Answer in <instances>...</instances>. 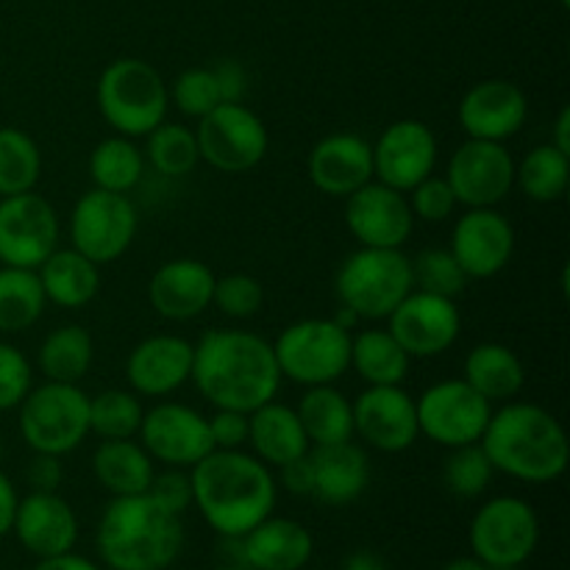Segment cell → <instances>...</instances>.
Here are the masks:
<instances>
[{
    "label": "cell",
    "instance_id": "7402d4cb",
    "mask_svg": "<svg viewBox=\"0 0 570 570\" xmlns=\"http://www.w3.org/2000/svg\"><path fill=\"white\" fill-rule=\"evenodd\" d=\"M195 345L178 334H154L134 345L126 360V379L137 395L165 399L193 376Z\"/></svg>",
    "mask_w": 570,
    "mask_h": 570
},
{
    "label": "cell",
    "instance_id": "6125c7cd",
    "mask_svg": "<svg viewBox=\"0 0 570 570\" xmlns=\"http://www.w3.org/2000/svg\"><path fill=\"white\" fill-rule=\"evenodd\" d=\"M562 6H566V9H568V6H570V0H562Z\"/></svg>",
    "mask_w": 570,
    "mask_h": 570
},
{
    "label": "cell",
    "instance_id": "7a4b0ae2",
    "mask_svg": "<svg viewBox=\"0 0 570 570\" xmlns=\"http://www.w3.org/2000/svg\"><path fill=\"white\" fill-rule=\"evenodd\" d=\"M189 482L193 504L220 538H243L276 507L278 484L271 468L243 449L209 451L189 468Z\"/></svg>",
    "mask_w": 570,
    "mask_h": 570
},
{
    "label": "cell",
    "instance_id": "11a10c76",
    "mask_svg": "<svg viewBox=\"0 0 570 570\" xmlns=\"http://www.w3.org/2000/svg\"><path fill=\"white\" fill-rule=\"evenodd\" d=\"M340 570H387V566H384V560L376 554V551L362 549V551H354L351 557H345L343 568Z\"/></svg>",
    "mask_w": 570,
    "mask_h": 570
},
{
    "label": "cell",
    "instance_id": "7dc6e473",
    "mask_svg": "<svg viewBox=\"0 0 570 570\" xmlns=\"http://www.w3.org/2000/svg\"><path fill=\"white\" fill-rule=\"evenodd\" d=\"M148 495L170 510L173 515H184L193 507V482H189V471L184 468H165L161 473H154Z\"/></svg>",
    "mask_w": 570,
    "mask_h": 570
},
{
    "label": "cell",
    "instance_id": "cb8c5ba5",
    "mask_svg": "<svg viewBox=\"0 0 570 570\" xmlns=\"http://www.w3.org/2000/svg\"><path fill=\"white\" fill-rule=\"evenodd\" d=\"M11 532L17 534L22 549L45 560V557L72 551L78 540V518L59 493L31 490L17 504Z\"/></svg>",
    "mask_w": 570,
    "mask_h": 570
},
{
    "label": "cell",
    "instance_id": "4dcf8cb0",
    "mask_svg": "<svg viewBox=\"0 0 570 570\" xmlns=\"http://www.w3.org/2000/svg\"><path fill=\"white\" fill-rule=\"evenodd\" d=\"M156 462L137 440H100L92 454V473L111 495L148 493Z\"/></svg>",
    "mask_w": 570,
    "mask_h": 570
},
{
    "label": "cell",
    "instance_id": "9a60e30c",
    "mask_svg": "<svg viewBox=\"0 0 570 570\" xmlns=\"http://www.w3.org/2000/svg\"><path fill=\"white\" fill-rule=\"evenodd\" d=\"M137 438L150 460L161 462L165 468H184V471L198 465L209 451H215L206 415L176 401H161L150 406L142 415Z\"/></svg>",
    "mask_w": 570,
    "mask_h": 570
},
{
    "label": "cell",
    "instance_id": "681fc988",
    "mask_svg": "<svg viewBox=\"0 0 570 570\" xmlns=\"http://www.w3.org/2000/svg\"><path fill=\"white\" fill-rule=\"evenodd\" d=\"M217 81V92H220L223 104H243L245 92H248V72L239 61L223 59L212 67Z\"/></svg>",
    "mask_w": 570,
    "mask_h": 570
},
{
    "label": "cell",
    "instance_id": "ac0fdd59",
    "mask_svg": "<svg viewBox=\"0 0 570 570\" xmlns=\"http://www.w3.org/2000/svg\"><path fill=\"white\" fill-rule=\"evenodd\" d=\"M345 226L362 248H404L415 215L406 193L373 178L345 198Z\"/></svg>",
    "mask_w": 570,
    "mask_h": 570
},
{
    "label": "cell",
    "instance_id": "5bb4252c",
    "mask_svg": "<svg viewBox=\"0 0 570 570\" xmlns=\"http://www.w3.org/2000/svg\"><path fill=\"white\" fill-rule=\"evenodd\" d=\"M445 181L465 209H495L515 187V159L504 142L468 139L451 154Z\"/></svg>",
    "mask_w": 570,
    "mask_h": 570
},
{
    "label": "cell",
    "instance_id": "ffe728a7",
    "mask_svg": "<svg viewBox=\"0 0 570 570\" xmlns=\"http://www.w3.org/2000/svg\"><path fill=\"white\" fill-rule=\"evenodd\" d=\"M449 250L468 278H493L515 254V228L499 209H468L454 223Z\"/></svg>",
    "mask_w": 570,
    "mask_h": 570
},
{
    "label": "cell",
    "instance_id": "9c48e42d",
    "mask_svg": "<svg viewBox=\"0 0 570 570\" xmlns=\"http://www.w3.org/2000/svg\"><path fill=\"white\" fill-rule=\"evenodd\" d=\"M468 540L473 557L488 568H521L538 549V512L518 495L490 499L473 515Z\"/></svg>",
    "mask_w": 570,
    "mask_h": 570
},
{
    "label": "cell",
    "instance_id": "c3c4849f",
    "mask_svg": "<svg viewBox=\"0 0 570 570\" xmlns=\"http://www.w3.org/2000/svg\"><path fill=\"white\" fill-rule=\"evenodd\" d=\"M209 423L212 445L220 451H237L248 445V415L237 410H215V415L206 417Z\"/></svg>",
    "mask_w": 570,
    "mask_h": 570
},
{
    "label": "cell",
    "instance_id": "b9f144b4",
    "mask_svg": "<svg viewBox=\"0 0 570 570\" xmlns=\"http://www.w3.org/2000/svg\"><path fill=\"white\" fill-rule=\"evenodd\" d=\"M412 282H415V289L454 301L456 295L465 293L471 278L465 276L449 248H426L412 259Z\"/></svg>",
    "mask_w": 570,
    "mask_h": 570
},
{
    "label": "cell",
    "instance_id": "277c9868",
    "mask_svg": "<svg viewBox=\"0 0 570 570\" xmlns=\"http://www.w3.org/2000/svg\"><path fill=\"white\" fill-rule=\"evenodd\" d=\"M95 546L111 570H167L184 549L181 515L148 493L115 495L100 515Z\"/></svg>",
    "mask_w": 570,
    "mask_h": 570
},
{
    "label": "cell",
    "instance_id": "94428289",
    "mask_svg": "<svg viewBox=\"0 0 570 570\" xmlns=\"http://www.w3.org/2000/svg\"><path fill=\"white\" fill-rule=\"evenodd\" d=\"M0 462H3V443H0Z\"/></svg>",
    "mask_w": 570,
    "mask_h": 570
},
{
    "label": "cell",
    "instance_id": "44dd1931",
    "mask_svg": "<svg viewBox=\"0 0 570 570\" xmlns=\"http://www.w3.org/2000/svg\"><path fill=\"white\" fill-rule=\"evenodd\" d=\"M456 117H460V126L468 134V139L507 142L527 122V92L507 78H488V81L473 83L462 95Z\"/></svg>",
    "mask_w": 570,
    "mask_h": 570
},
{
    "label": "cell",
    "instance_id": "680465c9",
    "mask_svg": "<svg viewBox=\"0 0 570 570\" xmlns=\"http://www.w3.org/2000/svg\"><path fill=\"white\" fill-rule=\"evenodd\" d=\"M215 570H248V568H237V566H220V568H215Z\"/></svg>",
    "mask_w": 570,
    "mask_h": 570
},
{
    "label": "cell",
    "instance_id": "484cf974",
    "mask_svg": "<svg viewBox=\"0 0 570 570\" xmlns=\"http://www.w3.org/2000/svg\"><path fill=\"white\" fill-rule=\"evenodd\" d=\"M312 499L328 507L354 504L371 482V460L365 449L345 440L334 445L309 449Z\"/></svg>",
    "mask_w": 570,
    "mask_h": 570
},
{
    "label": "cell",
    "instance_id": "ee69618b",
    "mask_svg": "<svg viewBox=\"0 0 570 570\" xmlns=\"http://www.w3.org/2000/svg\"><path fill=\"white\" fill-rule=\"evenodd\" d=\"M265 304V289H262L259 278L248 276V273H228L215 282V295H212V306L223 312L234 321H248Z\"/></svg>",
    "mask_w": 570,
    "mask_h": 570
},
{
    "label": "cell",
    "instance_id": "d4e9b609",
    "mask_svg": "<svg viewBox=\"0 0 570 570\" xmlns=\"http://www.w3.org/2000/svg\"><path fill=\"white\" fill-rule=\"evenodd\" d=\"M309 178L321 193L348 198L373 181V145L360 134H328L312 148Z\"/></svg>",
    "mask_w": 570,
    "mask_h": 570
},
{
    "label": "cell",
    "instance_id": "91938a15",
    "mask_svg": "<svg viewBox=\"0 0 570 570\" xmlns=\"http://www.w3.org/2000/svg\"><path fill=\"white\" fill-rule=\"evenodd\" d=\"M490 570H521V568H490Z\"/></svg>",
    "mask_w": 570,
    "mask_h": 570
},
{
    "label": "cell",
    "instance_id": "e575fe53",
    "mask_svg": "<svg viewBox=\"0 0 570 570\" xmlns=\"http://www.w3.org/2000/svg\"><path fill=\"white\" fill-rule=\"evenodd\" d=\"M48 298L37 271L0 267V332L20 334L42 317Z\"/></svg>",
    "mask_w": 570,
    "mask_h": 570
},
{
    "label": "cell",
    "instance_id": "7bdbcfd3",
    "mask_svg": "<svg viewBox=\"0 0 570 570\" xmlns=\"http://www.w3.org/2000/svg\"><path fill=\"white\" fill-rule=\"evenodd\" d=\"M170 98L173 104H176V109L181 111L184 117H193V120H200V117L209 115L217 104H223L212 67H189V70H184L181 76L173 81Z\"/></svg>",
    "mask_w": 570,
    "mask_h": 570
},
{
    "label": "cell",
    "instance_id": "4fadbf2b",
    "mask_svg": "<svg viewBox=\"0 0 570 570\" xmlns=\"http://www.w3.org/2000/svg\"><path fill=\"white\" fill-rule=\"evenodd\" d=\"M59 248V217L42 195L0 198V265L37 271Z\"/></svg>",
    "mask_w": 570,
    "mask_h": 570
},
{
    "label": "cell",
    "instance_id": "603a6c76",
    "mask_svg": "<svg viewBox=\"0 0 570 570\" xmlns=\"http://www.w3.org/2000/svg\"><path fill=\"white\" fill-rule=\"evenodd\" d=\"M215 273L200 259H173L156 267L148 284V301L165 321L184 323L200 317L212 306Z\"/></svg>",
    "mask_w": 570,
    "mask_h": 570
},
{
    "label": "cell",
    "instance_id": "bcb514c9",
    "mask_svg": "<svg viewBox=\"0 0 570 570\" xmlns=\"http://www.w3.org/2000/svg\"><path fill=\"white\" fill-rule=\"evenodd\" d=\"M33 387L28 356L9 343H0V412L17 410Z\"/></svg>",
    "mask_w": 570,
    "mask_h": 570
},
{
    "label": "cell",
    "instance_id": "816d5d0a",
    "mask_svg": "<svg viewBox=\"0 0 570 570\" xmlns=\"http://www.w3.org/2000/svg\"><path fill=\"white\" fill-rule=\"evenodd\" d=\"M282 471V488L289 490L293 495H312V462L309 454L298 456V460L287 462L278 468Z\"/></svg>",
    "mask_w": 570,
    "mask_h": 570
},
{
    "label": "cell",
    "instance_id": "f6af8a7d",
    "mask_svg": "<svg viewBox=\"0 0 570 570\" xmlns=\"http://www.w3.org/2000/svg\"><path fill=\"white\" fill-rule=\"evenodd\" d=\"M406 200H410L412 215L423 223L449 220L456 206H460L454 198V189L445 181V176H434V173L429 178H423L421 184H415L406 193Z\"/></svg>",
    "mask_w": 570,
    "mask_h": 570
},
{
    "label": "cell",
    "instance_id": "5b68a950",
    "mask_svg": "<svg viewBox=\"0 0 570 570\" xmlns=\"http://www.w3.org/2000/svg\"><path fill=\"white\" fill-rule=\"evenodd\" d=\"M100 117L120 137H148L159 122L167 120L170 89L154 65L142 59H115L98 78Z\"/></svg>",
    "mask_w": 570,
    "mask_h": 570
},
{
    "label": "cell",
    "instance_id": "6da1fadb",
    "mask_svg": "<svg viewBox=\"0 0 570 570\" xmlns=\"http://www.w3.org/2000/svg\"><path fill=\"white\" fill-rule=\"evenodd\" d=\"M198 393L215 410L250 415L282 387L273 343L243 328H215L195 343L193 376Z\"/></svg>",
    "mask_w": 570,
    "mask_h": 570
},
{
    "label": "cell",
    "instance_id": "d6a6232c",
    "mask_svg": "<svg viewBox=\"0 0 570 570\" xmlns=\"http://www.w3.org/2000/svg\"><path fill=\"white\" fill-rule=\"evenodd\" d=\"M410 354L387 328H362L351 337V367L367 387L401 384L410 373Z\"/></svg>",
    "mask_w": 570,
    "mask_h": 570
},
{
    "label": "cell",
    "instance_id": "2e32d148",
    "mask_svg": "<svg viewBox=\"0 0 570 570\" xmlns=\"http://www.w3.org/2000/svg\"><path fill=\"white\" fill-rule=\"evenodd\" d=\"M462 315L443 295L412 289L387 317V332L399 340L410 360H432L456 343Z\"/></svg>",
    "mask_w": 570,
    "mask_h": 570
},
{
    "label": "cell",
    "instance_id": "1f68e13d",
    "mask_svg": "<svg viewBox=\"0 0 570 570\" xmlns=\"http://www.w3.org/2000/svg\"><path fill=\"white\" fill-rule=\"evenodd\" d=\"M295 412L312 449L354 440V404L332 384L306 387Z\"/></svg>",
    "mask_w": 570,
    "mask_h": 570
},
{
    "label": "cell",
    "instance_id": "ba28073f",
    "mask_svg": "<svg viewBox=\"0 0 570 570\" xmlns=\"http://www.w3.org/2000/svg\"><path fill=\"white\" fill-rule=\"evenodd\" d=\"M351 337L332 317H306L284 328L273 343L282 379L304 387L334 384L351 367Z\"/></svg>",
    "mask_w": 570,
    "mask_h": 570
},
{
    "label": "cell",
    "instance_id": "9f6ffc18",
    "mask_svg": "<svg viewBox=\"0 0 570 570\" xmlns=\"http://www.w3.org/2000/svg\"><path fill=\"white\" fill-rule=\"evenodd\" d=\"M551 145H554L557 150H562V154L570 156V109H560V115H557V122H554V134H551L549 139Z\"/></svg>",
    "mask_w": 570,
    "mask_h": 570
},
{
    "label": "cell",
    "instance_id": "30bf717a",
    "mask_svg": "<svg viewBox=\"0 0 570 570\" xmlns=\"http://www.w3.org/2000/svg\"><path fill=\"white\" fill-rule=\"evenodd\" d=\"M137 228V206L128 195L95 187L72 206L70 248L92 259L95 265H109L131 248Z\"/></svg>",
    "mask_w": 570,
    "mask_h": 570
},
{
    "label": "cell",
    "instance_id": "f1b7e54d",
    "mask_svg": "<svg viewBox=\"0 0 570 570\" xmlns=\"http://www.w3.org/2000/svg\"><path fill=\"white\" fill-rule=\"evenodd\" d=\"M45 298L61 309H81L95 301L100 289V265L78 254L76 248H56L37 267Z\"/></svg>",
    "mask_w": 570,
    "mask_h": 570
},
{
    "label": "cell",
    "instance_id": "7c38bea8",
    "mask_svg": "<svg viewBox=\"0 0 570 570\" xmlns=\"http://www.w3.org/2000/svg\"><path fill=\"white\" fill-rule=\"evenodd\" d=\"M415 410L423 438L445 449L479 443L493 415V404L482 399L465 379H445L426 387L415 401Z\"/></svg>",
    "mask_w": 570,
    "mask_h": 570
},
{
    "label": "cell",
    "instance_id": "d590c367",
    "mask_svg": "<svg viewBox=\"0 0 570 570\" xmlns=\"http://www.w3.org/2000/svg\"><path fill=\"white\" fill-rule=\"evenodd\" d=\"M89 176L98 189L128 195L145 176V154L128 137H109L89 154Z\"/></svg>",
    "mask_w": 570,
    "mask_h": 570
},
{
    "label": "cell",
    "instance_id": "8992f818",
    "mask_svg": "<svg viewBox=\"0 0 570 570\" xmlns=\"http://www.w3.org/2000/svg\"><path fill=\"white\" fill-rule=\"evenodd\" d=\"M340 306L365 321H387L390 312L415 289L412 259L401 248H362L345 256L337 271Z\"/></svg>",
    "mask_w": 570,
    "mask_h": 570
},
{
    "label": "cell",
    "instance_id": "52a82bcc",
    "mask_svg": "<svg viewBox=\"0 0 570 570\" xmlns=\"http://www.w3.org/2000/svg\"><path fill=\"white\" fill-rule=\"evenodd\" d=\"M17 410L20 434L33 454L67 456L89 434V395L78 384H39Z\"/></svg>",
    "mask_w": 570,
    "mask_h": 570
},
{
    "label": "cell",
    "instance_id": "ab89813d",
    "mask_svg": "<svg viewBox=\"0 0 570 570\" xmlns=\"http://www.w3.org/2000/svg\"><path fill=\"white\" fill-rule=\"evenodd\" d=\"M145 406L134 390H104L89 399V432L100 440H131L142 426Z\"/></svg>",
    "mask_w": 570,
    "mask_h": 570
},
{
    "label": "cell",
    "instance_id": "74e56055",
    "mask_svg": "<svg viewBox=\"0 0 570 570\" xmlns=\"http://www.w3.org/2000/svg\"><path fill=\"white\" fill-rule=\"evenodd\" d=\"M145 139H148L142 150L145 161H148L156 173H161V176L184 178L198 167L200 150L198 139H195V128L165 120Z\"/></svg>",
    "mask_w": 570,
    "mask_h": 570
},
{
    "label": "cell",
    "instance_id": "6f0895ef",
    "mask_svg": "<svg viewBox=\"0 0 570 570\" xmlns=\"http://www.w3.org/2000/svg\"><path fill=\"white\" fill-rule=\"evenodd\" d=\"M443 570H490V568L471 554V557H456V560H451Z\"/></svg>",
    "mask_w": 570,
    "mask_h": 570
},
{
    "label": "cell",
    "instance_id": "f907efd6",
    "mask_svg": "<svg viewBox=\"0 0 570 570\" xmlns=\"http://www.w3.org/2000/svg\"><path fill=\"white\" fill-rule=\"evenodd\" d=\"M28 484L33 490H42V493H59V484L65 479V468H61V456L53 454H33V460L28 462Z\"/></svg>",
    "mask_w": 570,
    "mask_h": 570
},
{
    "label": "cell",
    "instance_id": "f546056e",
    "mask_svg": "<svg viewBox=\"0 0 570 570\" xmlns=\"http://www.w3.org/2000/svg\"><path fill=\"white\" fill-rule=\"evenodd\" d=\"M465 379L482 399L490 404H507L518 399L527 384V367L521 356L501 343H482L468 351L465 356Z\"/></svg>",
    "mask_w": 570,
    "mask_h": 570
},
{
    "label": "cell",
    "instance_id": "83f0119b",
    "mask_svg": "<svg viewBox=\"0 0 570 570\" xmlns=\"http://www.w3.org/2000/svg\"><path fill=\"white\" fill-rule=\"evenodd\" d=\"M248 445L256 460L267 468H282L309 454V438L298 421V412L276 399L248 415Z\"/></svg>",
    "mask_w": 570,
    "mask_h": 570
},
{
    "label": "cell",
    "instance_id": "f5cc1de1",
    "mask_svg": "<svg viewBox=\"0 0 570 570\" xmlns=\"http://www.w3.org/2000/svg\"><path fill=\"white\" fill-rule=\"evenodd\" d=\"M17 504H20V495H17L14 484L0 471V538H6L11 532V527H14Z\"/></svg>",
    "mask_w": 570,
    "mask_h": 570
},
{
    "label": "cell",
    "instance_id": "3957f363",
    "mask_svg": "<svg viewBox=\"0 0 570 570\" xmlns=\"http://www.w3.org/2000/svg\"><path fill=\"white\" fill-rule=\"evenodd\" d=\"M479 445L490 465L527 484H549L568 471L570 443L549 410L527 401H507L493 410Z\"/></svg>",
    "mask_w": 570,
    "mask_h": 570
},
{
    "label": "cell",
    "instance_id": "e0dca14e",
    "mask_svg": "<svg viewBox=\"0 0 570 570\" xmlns=\"http://www.w3.org/2000/svg\"><path fill=\"white\" fill-rule=\"evenodd\" d=\"M440 145L421 120H395L373 142V178L399 193H410L438 167Z\"/></svg>",
    "mask_w": 570,
    "mask_h": 570
},
{
    "label": "cell",
    "instance_id": "4316f807",
    "mask_svg": "<svg viewBox=\"0 0 570 570\" xmlns=\"http://www.w3.org/2000/svg\"><path fill=\"white\" fill-rule=\"evenodd\" d=\"M315 554V540L304 523L273 518L243 534V562L248 570H304Z\"/></svg>",
    "mask_w": 570,
    "mask_h": 570
},
{
    "label": "cell",
    "instance_id": "d6986e66",
    "mask_svg": "<svg viewBox=\"0 0 570 570\" xmlns=\"http://www.w3.org/2000/svg\"><path fill=\"white\" fill-rule=\"evenodd\" d=\"M351 404H354V434H360L371 449L401 454L421 438L415 399L401 384L367 387Z\"/></svg>",
    "mask_w": 570,
    "mask_h": 570
},
{
    "label": "cell",
    "instance_id": "8fae6325",
    "mask_svg": "<svg viewBox=\"0 0 570 570\" xmlns=\"http://www.w3.org/2000/svg\"><path fill=\"white\" fill-rule=\"evenodd\" d=\"M200 159L217 173H248L267 156V128L256 111L243 104H217L195 128Z\"/></svg>",
    "mask_w": 570,
    "mask_h": 570
},
{
    "label": "cell",
    "instance_id": "8d00e7d4",
    "mask_svg": "<svg viewBox=\"0 0 570 570\" xmlns=\"http://www.w3.org/2000/svg\"><path fill=\"white\" fill-rule=\"evenodd\" d=\"M570 181V156L546 142L529 150L515 165V184L534 204H557L566 198Z\"/></svg>",
    "mask_w": 570,
    "mask_h": 570
},
{
    "label": "cell",
    "instance_id": "f35d334b",
    "mask_svg": "<svg viewBox=\"0 0 570 570\" xmlns=\"http://www.w3.org/2000/svg\"><path fill=\"white\" fill-rule=\"evenodd\" d=\"M42 176V154L31 134L20 128H0V198L31 193Z\"/></svg>",
    "mask_w": 570,
    "mask_h": 570
},
{
    "label": "cell",
    "instance_id": "60d3db41",
    "mask_svg": "<svg viewBox=\"0 0 570 570\" xmlns=\"http://www.w3.org/2000/svg\"><path fill=\"white\" fill-rule=\"evenodd\" d=\"M495 468L490 465L488 454L479 443L451 449L443 468V482L456 499H479L493 482Z\"/></svg>",
    "mask_w": 570,
    "mask_h": 570
},
{
    "label": "cell",
    "instance_id": "db71d44e",
    "mask_svg": "<svg viewBox=\"0 0 570 570\" xmlns=\"http://www.w3.org/2000/svg\"><path fill=\"white\" fill-rule=\"evenodd\" d=\"M33 570H100L92 560L81 554H72V551H65V554L45 557V560L37 562Z\"/></svg>",
    "mask_w": 570,
    "mask_h": 570
},
{
    "label": "cell",
    "instance_id": "836d02e7",
    "mask_svg": "<svg viewBox=\"0 0 570 570\" xmlns=\"http://www.w3.org/2000/svg\"><path fill=\"white\" fill-rule=\"evenodd\" d=\"M95 360V345L89 337L87 328L76 326H61L53 328L48 337L42 340L37 354L39 373H42L48 382L59 384H78L89 373Z\"/></svg>",
    "mask_w": 570,
    "mask_h": 570
}]
</instances>
